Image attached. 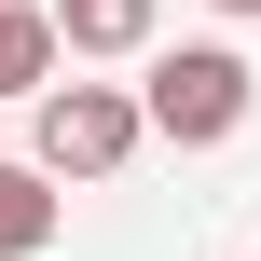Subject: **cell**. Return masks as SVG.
Instances as JSON below:
<instances>
[{"label":"cell","instance_id":"obj_1","mask_svg":"<svg viewBox=\"0 0 261 261\" xmlns=\"http://www.w3.org/2000/svg\"><path fill=\"white\" fill-rule=\"evenodd\" d=\"M248 55L234 41H179V55H151L138 69V138H165V151H220L234 124H248Z\"/></svg>","mask_w":261,"mask_h":261},{"label":"cell","instance_id":"obj_2","mask_svg":"<svg viewBox=\"0 0 261 261\" xmlns=\"http://www.w3.org/2000/svg\"><path fill=\"white\" fill-rule=\"evenodd\" d=\"M151 138H138V96L124 83H41L28 96V179H124Z\"/></svg>","mask_w":261,"mask_h":261},{"label":"cell","instance_id":"obj_3","mask_svg":"<svg viewBox=\"0 0 261 261\" xmlns=\"http://www.w3.org/2000/svg\"><path fill=\"white\" fill-rule=\"evenodd\" d=\"M41 28H55V55H151V28H165V0H41Z\"/></svg>","mask_w":261,"mask_h":261},{"label":"cell","instance_id":"obj_4","mask_svg":"<svg viewBox=\"0 0 261 261\" xmlns=\"http://www.w3.org/2000/svg\"><path fill=\"white\" fill-rule=\"evenodd\" d=\"M55 83V28H41V0H0V96H41Z\"/></svg>","mask_w":261,"mask_h":261},{"label":"cell","instance_id":"obj_5","mask_svg":"<svg viewBox=\"0 0 261 261\" xmlns=\"http://www.w3.org/2000/svg\"><path fill=\"white\" fill-rule=\"evenodd\" d=\"M41 248H55V179L0 165V261H41Z\"/></svg>","mask_w":261,"mask_h":261},{"label":"cell","instance_id":"obj_6","mask_svg":"<svg viewBox=\"0 0 261 261\" xmlns=\"http://www.w3.org/2000/svg\"><path fill=\"white\" fill-rule=\"evenodd\" d=\"M206 14H261V0H206Z\"/></svg>","mask_w":261,"mask_h":261}]
</instances>
